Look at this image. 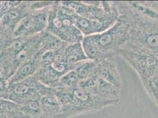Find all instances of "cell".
Returning <instances> with one entry per match:
<instances>
[{"label": "cell", "instance_id": "obj_26", "mask_svg": "<svg viewBox=\"0 0 158 118\" xmlns=\"http://www.w3.org/2000/svg\"><path fill=\"white\" fill-rule=\"evenodd\" d=\"M8 87V81L0 77V98H6Z\"/></svg>", "mask_w": 158, "mask_h": 118}, {"label": "cell", "instance_id": "obj_13", "mask_svg": "<svg viewBox=\"0 0 158 118\" xmlns=\"http://www.w3.org/2000/svg\"><path fill=\"white\" fill-rule=\"evenodd\" d=\"M75 26L84 36L102 33L109 28L105 24L99 21L89 20L76 14Z\"/></svg>", "mask_w": 158, "mask_h": 118}, {"label": "cell", "instance_id": "obj_3", "mask_svg": "<svg viewBox=\"0 0 158 118\" xmlns=\"http://www.w3.org/2000/svg\"><path fill=\"white\" fill-rule=\"evenodd\" d=\"M119 17L130 26L127 44L158 55V21L144 19L133 13L125 1H117Z\"/></svg>", "mask_w": 158, "mask_h": 118}, {"label": "cell", "instance_id": "obj_25", "mask_svg": "<svg viewBox=\"0 0 158 118\" xmlns=\"http://www.w3.org/2000/svg\"><path fill=\"white\" fill-rule=\"evenodd\" d=\"M13 31L0 27V53L7 48L10 44L13 39Z\"/></svg>", "mask_w": 158, "mask_h": 118}, {"label": "cell", "instance_id": "obj_27", "mask_svg": "<svg viewBox=\"0 0 158 118\" xmlns=\"http://www.w3.org/2000/svg\"><path fill=\"white\" fill-rule=\"evenodd\" d=\"M0 3H1V1H0Z\"/></svg>", "mask_w": 158, "mask_h": 118}, {"label": "cell", "instance_id": "obj_2", "mask_svg": "<svg viewBox=\"0 0 158 118\" xmlns=\"http://www.w3.org/2000/svg\"><path fill=\"white\" fill-rule=\"evenodd\" d=\"M61 106V118H70L118 105V101L102 98L80 88H54Z\"/></svg>", "mask_w": 158, "mask_h": 118}, {"label": "cell", "instance_id": "obj_9", "mask_svg": "<svg viewBox=\"0 0 158 118\" xmlns=\"http://www.w3.org/2000/svg\"><path fill=\"white\" fill-rule=\"evenodd\" d=\"M94 75L116 87L122 89V80L113 58H107L98 62L94 70Z\"/></svg>", "mask_w": 158, "mask_h": 118}, {"label": "cell", "instance_id": "obj_19", "mask_svg": "<svg viewBox=\"0 0 158 118\" xmlns=\"http://www.w3.org/2000/svg\"><path fill=\"white\" fill-rule=\"evenodd\" d=\"M0 112L7 118H26L20 105L7 99L0 98Z\"/></svg>", "mask_w": 158, "mask_h": 118}, {"label": "cell", "instance_id": "obj_22", "mask_svg": "<svg viewBox=\"0 0 158 118\" xmlns=\"http://www.w3.org/2000/svg\"><path fill=\"white\" fill-rule=\"evenodd\" d=\"M80 81L75 69L69 71L64 74L53 88L63 87V88H73L79 87V83Z\"/></svg>", "mask_w": 158, "mask_h": 118}, {"label": "cell", "instance_id": "obj_7", "mask_svg": "<svg viewBox=\"0 0 158 118\" xmlns=\"http://www.w3.org/2000/svg\"><path fill=\"white\" fill-rule=\"evenodd\" d=\"M53 87L43 85L34 76L22 82L8 84L6 98L21 105L30 99L41 98Z\"/></svg>", "mask_w": 158, "mask_h": 118}, {"label": "cell", "instance_id": "obj_6", "mask_svg": "<svg viewBox=\"0 0 158 118\" xmlns=\"http://www.w3.org/2000/svg\"><path fill=\"white\" fill-rule=\"evenodd\" d=\"M138 75L142 83L158 74V55L126 44L118 53Z\"/></svg>", "mask_w": 158, "mask_h": 118}, {"label": "cell", "instance_id": "obj_10", "mask_svg": "<svg viewBox=\"0 0 158 118\" xmlns=\"http://www.w3.org/2000/svg\"><path fill=\"white\" fill-rule=\"evenodd\" d=\"M31 1H23L19 6L4 14L0 17V27L14 32L21 20L31 13Z\"/></svg>", "mask_w": 158, "mask_h": 118}, {"label": "cell", "instance_id": "obj_20", "mask_svg": "<svg viewBox=\"0 0 158 118\" xmlns=\"http://www.w3.org/2000/svg\"><path fill=\"white\" fill-rule=\"evenodd\" d=\"M20 105L26 118H43L40 99H30Z\"/></svg>", "mask_w": 158, "mask_h": 118}, {"label": "cell", "instance_id": "obj_5", "mask_svg": "<svg viewBox=\"0 0 158 118\" xmlns=\"http://www.w3.org/2000/svg\"><path fill=\"white\" fill-rule=\"evenodd\" d=\"M60 2L79 16L99 21L109 28L111 27L119 17L116 1H61Z\"/></svg>", "mask_w": 158, "mask_h": 118}, {"label": "cell", "instance_id": "obj_12", "mask_svg": "<svg viewBox=\"0 0 158 118\" xmlns=\"http://www.w3.org/2000/svg\"><path fill=\"white\" fill-rule=\"evenodd\" d=\"M41 62V55L38 53L33 58L18 67L12 78L8 80V84L20 82L33 76L39 68Z\"/></svg>", "mask_w": 158, "mask_h": 118}, {"label": "cell", "instance_id": "obj_1", "mask_svg": "<svg viewBox=\"0 0 158 118\" xmlns=\"http://www.w3.org/2000/svg\"><path fill=\"white\" fill-rule=\"evenodd\" d=\"M130 26L121 17L111 27L102 33L84 36L81 44L87 57L99 62L118 56L119 50L129 40Z\"/></svg>", "mask_w": 158, "mask_h": 118}, {"label": "cell", "instance_id": "obj_15", "mask_svg": "<svg viewBox=\"0 0 158 118\" xmlns=\"http://www.w3.org/2000/svg\"><path fill=\"white\" fill-rule=\"evenodd\" d=\"M120 91V89L96 76V84L93 93L94 95L102 98L119 101Z\"/></svg>", "mask_w": 158, "mask_h": 118}, {"label": "cell", "instance_id": "obj_18", "mask_svg": "<svg viewBox=\"0 0 158 118\" xmlns=\"http://www.w3.org/2000/svg\"><path fill=\"white\" fill-rule=\"evenodd\" d=\"M16 70L13 56L6 49L3 50L0 53V77L8 82Z\"/></svg>", "mask_w": 158, "mask_h": 118}, {"label": "cell", "instance_id": "obj_8", "mask_svg": "<svg viewBox=\"0 0 158 118\" xmlns=\"http://www.w3.org/2000/svg\"><path fill=\"white\" fill-rule=\"evenodd\" d=\"M81 63L71 65L66 62L41 61L39 68L34 76L43 85L53 88L64 74L75 69Z\"/></svg>", "mask_w": 158, "mask_h": 118}, {"label": "cell", "instance_id": "obj_23", "mask_svg": "<svg viewBox=\"0 0 158 118\" xmlns=\"http://www.w3.org/2000/svg\"><path fill=\"white\" fill-rule=\"evenodd\" d=\"M97 64L98 62L90 60L81 62L75 69V71L77 73L80 80L93 76Z\"/></svg>", "mask_w": 158, "mask_h": 118}, {"label": "cell", "instance_id": "obj_11", "mask_svg": "<svg viewBox=\"0 0 158 118\" xmlns=\"http://www.w3.org/2000/svg\"><path fill=\"white\" fill-rule=\"evenodd\" d=\"M40 103L43 118H61V106L54 88L41 97Z\"/></svg>", "mask_w": 158, "mask_h": 118}, {"label": "cell", "instance_id": "obj_16", "mask_svg": "<svg viewBox=\"0 0 158 118\" xmlns=\"http://www.w3.org/2000/svg\"><path fill=\"white\" fill-rule=\"evenodd\" d=\"M67 44L52 33L46 30L42 33L40 43L39 53L41 55L44 53L56 51L64 48Z\"/></svg>", "mask_w": 158, "mask_h": 118}, {"label": "cell", "instance_id": "obj_4", "mask_svg": "<svg viewBox=\"0 0 158 118\" xmlns=\"http://www.w3.org/2000/svg\"><path fill=\"white\" fill-rule=\"evenodd\" d=\"M76 15L60 1H54L49 11L47 32L67 44L81 42L84 36L75 26Z\"/></svg>", "mask_w": 158, "mask_h": 118}, {"label": "cell", "instance_id": "obj_24", "mask_svg": "<svg viewBox=\"0 0 158 118\" xmlns=\"http://www.w3.org/2000/svg\"><path fill=\"white\" fill-rule=\"evenodd\" d=\"M142 84L153 103L158 107V74Z\"/></svg>", "mask_w": 158, "mask_h": 118}, {"label": "cell", "instance_id": "obj_17", "mask_svg": "<svg viewBox=\"0 0 158 118\" xmlns=\"http://www.w3.org/2000/svg\"><path fill=\"white\" fill-rule=\"evenodd\" d=\"M65 61L67 64L74 65L89 60L83 48L81 42L67 44L64 49Z\"/></svg>", "mask_w": 158, "mask_h": 118}, {"label": "cell", "instance_id": "obj_14", "mask_svg": "<svg viewBox=\"0 0 158 118\" xmlns=\"http://www.w3.org/2000/svg\"><path fill=\"white\" fill-rule=\"evenodd\" d=\"M52 5L48 7L31 10L30 14L32 18V36L43 33L46 30L49 11Z\"/></svg>", "mask_w": 158, "mask_h": 118}, {"label": "cell", "instance_id": "obj_21", "mask_svg": "<svg viewBox=\"0 0 158 118\" xmlns=\"http://www.w3.org/2000/svg\"><path fill=\"white\" fill-rule=\"evenodd\" d=\"M32 18L30 13L21 20L14 30L13 38L32 36Z\"/></svg>", "mask_w": 158, "mask_h": 118}]
</instances>
